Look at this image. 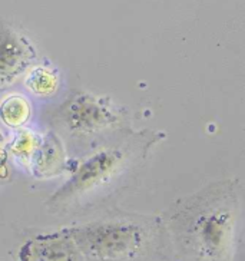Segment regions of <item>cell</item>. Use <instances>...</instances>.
Here are the masks:
<instances>
[{"label":"cell","instance_id":"6da1fadb","mask_svg":"<svg viewBox=\"0 0 245 261\" xmlns=\"http://www.w3.org/2000/svg\"><path fill=\"white\" fill-rule=\"evenodd\" d=\"M159 220L176 261H238L241 184L237 178L211 182L172 202Z\"/></svg>","mask_w":245,"mask_h":261},{"label":"cell","instance_id":"7a4b0ae2","mask_svg":"<svg viewBox=\"0 0 245 261\" xmlns=\"http://www.w3.org/2000/svg\"><path fill=\"white\" fill-rule=\"evenodd\" d=\"M82 261H142L168 248L161 220L118 215L66 227Z\"/></svg>","mask_w":245,"mask_h":261},{"label":"cell","instance_id":"3957f363","mask_svg":"<svg viewBox=\"0 0 245 261\" xmlns=\"http://www.w3.org/2000/svg\"><path fill=\"white\" fill-rule=\"evenodd\" d=\"M155 135L145 137L141 134L125 144L107 146L99 149L82 161L73 171L68 182L62 185L47 201L49 210L53 213H68L98 192L106 190L118 178L128 172V169L141 160L152 145Z\"/></svg>","mask_w":245,"mask_h":261},{"label":"cell","instance_id":"277c9868","mask_svg":"<svg viewBox=\"0 0 245 261\" xmlns=\"http://www.w3.org/2000/svg\"><path fill=\"white\" fill-rule=\"evenodd\" d=\"M59 121L76 137H89L112 129L121 123V116L112 100L93 93L72 95L59 109Z\"/></svg>","mask_w":245,"mask_h":261},{"label":"cell","instance_id":"5b68a950","mask_svg":"<svg viewBox=\"0 0 245 261\" xmlns=\"http://www.w3.org/2000/svg\"><path fill=\"white\" fill-rule=\"evenodd\" d=\"M36 49L8 24L0 26V88H8L33 65Z\"/></svg>","mask_w":245,"mask_h":261},{"label":"cell","instance_id":"8992f818","mask_svg":"<svg viewBox=\"0 0 245 261\" xmlns=\"http://www.w3.org/2000/svg\"><path fill=\"white\" fill-rule=\"evenodd\" d=\"M19 261H82L66 228L39 234L19 250Z\"/></svg>","mask_w":245,"mask_h":261},{"label":"cell","instance_id":"52a82bcc","mask_svg":"<svg viewBox=\"0 0 245 261\" xmlns=\"http://www.w3.org/2000/svg\"><path fill=\"white\" fill-rule=\"evenodd\" d=\"M65 152L61 139L55 134H46L39 139L32 152V172L36 178H49L62 169Z\"/></svg>","mask_w":245,"mask_h":261},{"label":"cell","instance_id":"ba28073f","mask_svg":"<svg viewBox=\"0 0 245 261\" xmlns=\"http://www.w3.org/2000/svg\"><path fill=\"white\" fill-rule=\"evenodd\" d=\"M31 118V103L22 95H10L0 103V119L12 128H19Z\"/></svg>","mask_w":245,"mask_h":261},{"label":"cell","instance_id":"9c48e42d","mask_svg":"<svg viewBox=\"0 0 245 261\" xmlns=\"http://www.w3.org/2000/svg\"><path fill=\"white\" fill-rule=\"evenodd\" d=\"M58 85H59L58 75L53 70L45 68V66H39V68L32 69L26 79L28 89L40 98H46V96L53 95L58 89Z\"/></svg>","mask_w":245,"mask_h":261},{"label":"cell","instance_id":"30bf717a","mask_svg":"<svg viewBox=\"0 0 245 261\" xmlns=\"http://www.w3.org/2000/svg\"><path fill=\"white\" fill-rule=\"evenodd\" d=\"M38 144V139L35 138V135L32 132H28L26 129H22L17 137L13 141V144L10 145L12 152L16 156H20V158H29L35 149V146Z\"/></svg>","mask_w":245,"mask_h":261},{"label":"cell","instance_id":"8fae6325","mask_svg":"<svg viewBox=\"0 0 245 261\" xmlns=\"http://www.w3.org/2000/svg\"><path fill=\"white\" fill-rule=\"evenodd\" d=\"M8 175V155L3 149H0V178H6Z\"/></svg>","mask_w":245,"mask_h":261},{"label":"cell","instance_id":"7c38bea8","mask_svg":"<svg viewBox=\"0 0 245 261\" xmlns=\"http://www.w3.org/2000/svg\"><path fill=\"white\" fill-rule=\"evenodd\" d=\"M3 139H5V137L2 135V132H0V142H3Z\"/></svg>","mask_w":245,"mask_h":261}]
</instances>
